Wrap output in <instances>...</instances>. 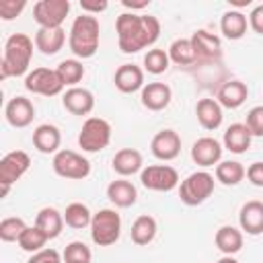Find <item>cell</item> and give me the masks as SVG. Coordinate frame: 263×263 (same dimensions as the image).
I'll return each mask as SVG.
<instances>
[{"label": "cell", "instance_id": "obj_1", "mask_svg": "<svg viewBox=\"0 0 263 263\" xmlns=\"http://www.w3.org/2000/svg\"><path fill=\"white\" fill-rule=\"evenodd\" d=\"M117 45L123 53H136L156 43L160 35V23L150 14L121 12L115 21Z\"/></svg>", "mask_w": 263, "mask_h": 263}, {"label": "cell", "instance_id": "obj_2", "mask_svg": "<svg viewBox=\"0 0 263 263\" xmlns=\"http://www.w3.org/2000/svg\"><path fill=\"white\" fill-rule=\"evenodd\" d=\"M33 58V41L25 33H14L4 43V55L0 62V78L27 74Z\"/></svg>", "mask_w": 263, "mask_h": 263}, {"label": "cell", "instance_id": "obj_3", "mask_svg": "<svg viewBox=\"0 0 263 263\" xmlns=\"http://www.w3.org/2000/svg\"><path fill=\"white\" fill-rule=\"evenodd\" d=\"M99 21L92 14H80L74 18L72 27H70V35H68V45L70 51L76 58H92L99 49Z\"/></svg>", "mask_w": 263, "mask_h": 263}, {"label": "cell", "instance_id": "obj_4", "mask_svg": "<svg viewBox=\"0 0 263 263\" xmlns=\"http://www.w3.org/2000/svg\"><path fill=\"white\" fill-rule=\"evenodd\" d=\"M121 234V218L115 210H99L97 214H92V222H90V238L95 245L99 247H111L119 240Z\"/></svg>", "mask_w": 263, "mask_h": 263}, {"label": "cell", "instance_id": "obj_5", "mask_svg": "<svg viewBox=\"0 0 263 263\" xmlns=\"http://www.w3.org/2000/svg\"><path fill=\"white\" fill-rule=\"evenodd\" d=\"M214 175L208 171H195L179 185V197L185 205H199L214 193Z\"/></svg>", "mask_w": 263, "mask_h": 263}, {"label": "cell", "instance_id": "obj_6", "mask_svg": "<svg viewBox=\"0 0 263 263\" xmlns=\"http://www.w3.org/2000/svg\"><path fill=\"white\" fill-rule=\"evenodd\" d=\"M111 142V125L103 117H88L78 134V146L84 152H101Z\"/></svg>", "mask_w": 263, "mask_h": 263}, {"label": "cell", "instance_id": "obj_7", "mask_svg": "<svg viewBox=\"0 0 263 263\" xmlns=\"http://www.w3.org/2000/svg\"><path fill=\"white\" fill-rule=\"evenodd\" d=\"M51 166H53V173L64 177V179L80 181V179H86L90 175V162L74 150H58L53 154Z\"/></svg>", "mask_w": 263, "mask_h": 263}, {"label": "cell", "instance_id": "obj_8", "mask_svg": "<svg viewBox=\"0 0 263 263\" xmlns=\"http://www.w3.org/2000/svg\"><path fill=\"white\" fill-rule=\"evenodd\" d=\"M70 12L68 0H39L33 6V18L43 29H60Z\"/></svg>", "mask_w": 263, "mask_h": 263}, {"label": "cell", "instance_id": "obj_9", "mask_svg": "<svg viewBox=\"0 0 263 263\" xmlns=\"http://www.w3.org/2000/svg\"><path fill=\"white\" fill-rule=\"evenodd\" d=\"M25 88L33 95H43V97H55L64 90V82L58 76L55 70L49 68H35L25 76Z\"/></svg>", "mask_w": 263, "mask_h": 263}, {"label": "cell", "instance_id": "obj_10", "mask_svg": "<svg viewBox=\"0 0 263 263\" xmlns=\"http://www.w3.org/2000/svg\"><path fill=\"white\" fill-rule=\"evenodd\" d=\"M31 166V158L27 152L23 150H12L8 154H4V158L0 160V185H2V195L8 193L10 185L16 183Z\"/></svg>", "mask_w": 263, "mask_h": 263}, {"label": "cell", "instance_id": "obj_11", "mask_svg": "<svg viewBox=\"0 0 263 263\" xmlns=\"http://www.w3.org/2000/svg\"><path fill=\"white\" fill-rule=\"evenodd\" d=\"M140 183L150 191H173L179 185V173L168 164H150L142 168Z\"/></svg>", "mask_w": 263, "mask_h": 263}, {"label": "cell", "instance_id": "obj_12", "mask_svg": "<svg viewBox=\"0 0 263 263\" xmlns=\"http://www.w3.org/2000/svg\"><path fill=\"white\" fill-rule=\"evenodd\" d=\"M150 150L158 160H173L181 152V136L175 129H160L150 142Z\"/></svg>", "mask_w": 263, "mask_h": 263}, {"label": "cell", "instance_id": "obj_13", "mask_svg": "<svg viewBox=\"0 0 263 263\" xmlns=\"http://www.w3.org/2000/svg\"><path fill=\"white\" fill-rule=\"evenodd\" d=\"M222 144L212 138V136H203L199 140L193 142L191 146V160L199 166H214L220 162L222 158Z\"/></svg>", "mask_w": 263, "mask_h": 263}, {"label": "cell", "instance_id": "obj_14", "mask_svg": "<svg viewBox=\"0 0 263 263\" xmlns=\"http://www.w3.org/2000/svg\"><path fill=\"white\" fill-rule=\"evenodd\" d=\"M191 43H193L197 62H212V60H218L222 55V41H220V37L214 35V33H208L203 29H199V31H195L191 35Z\"/></svg>", "mask_w": 263, "mask_h": 263}, {"label": "cell", "instance_id": "obj_15", "mask_svg": "<svg viewBox=\"0 0 263 263\" xmlns=\"http://www.w3.org/2000/svg\"><path fill=\"white\" fill-rule=\"evenodd\" d=\"M140 99H142V105L148 111H162L171 105L173 90L164 82H148V84H144Z\"/></svg>", "mask_w": 263, "mask_h": 263}, {"label": "cell", "instance_id": "obj_16", "mask_svg": "<svg viewBox=\"0 0 263 263\" xmlns=\"http://www.w3.org/2000/svg\"><path fill=\"white\" fill-rule=\"evenodd\" d=\"M62 105L66 111H70L72 115H88L95 109V97L88 88H80V86H72L64 92L62 97Z\"/></svg>", "mask_w": 263, "mask_h": 263}, {"label": "cell", "instance_id": "obj_17", "mask_svg": "<svg viewBox=\"0 0 263 263\" xmlns=\"http://www.w3.org/2000/svg\"><path fill=\"white\" fill-rule=\"evenodd\" d=\"M4 115L12 127H27L35 117V107L27 97H14L6 103Z\"/></svg>", "mask_w": 263, "mask_h": 263}, {"label": "cell", "instance_id": "obj_18", "mask_svg": "<svg viewBox=\"0 0 263 263\" xmlns=\"http://www.w3.org/2000/svg\"><path fill=\"white\" fill-rule=\"evenodd\" d=\"M113 82L119 92H125V95L136 92V90L144 88V70L136 64H123L115 70Z\"/></svg>", "mask_w": 263, "mask_h": 263}, {"label": "cell", "instance_id": "obj_19", "mask_svg": "<svg viewBox=\"0 0 263 263\" xmlns=\"http://www.w3.org/2000/svg\"><path fill=\"white\" fill-rule=\"evenodd\" d=\"M238 224H240V230L251 236L261 234L263 232V201H259V199L247 201L240 208Z\"/></svg>", "mask_w": 263, "mask_h": 263}, {"label": "cell", "instance_id": "obj_20", "mask_svg": "<svg viewBox=\"0 0 263 263\" xmlns=\"http://www.w3.org/2000/svg\"><path fill=\"white\" fill-rule=\"evenodd\" d=\"M195 115H197V121L203 129L208 132H214L222 125V105L216 101V99H199L197 105H195Z\"/></svg>", "mask_w": 263, "mask_h": 263}, {"label": "cell", "instance_id": "obj_21", "mask_svg": "<svg viewBox=\"0 0 263 263\" xmlns=\"http://www.w3.org/2000/svg\"><path fill=\"white\" fill-rule=\"evenodd\" d=\"M249 97V88L240 80H228L218 88L216 101L226 109H238Z\"/></svg>", "mask_w": 263, "mask_h": 263}, {"label": "cell", "instance_id": "obj_22", "mask_svg": "<svg viewBox=\"0 0 263 263\" xmlns=\"http://www.w3.org/2000/svg\"><path fill=\"white\" fill-rule=\"evenodd\" d=\"M60 142H62V134L51 123H41L33 132V146L41 154H55L60 148Z\"/></svg>", "mask_w": 263, "mask_h": 263}, {"label": "cell", "instance_id": "obj_23", "mask_svg": "<svg viewBox=\"0 0 263 263\" xmlns=\"http://www.w3.org/2000/svg\"><path fill=\"white\" fill-rule=\"evenodd\" d=\"M251 132L245 123H232L226 127L224 132V138H222V144L226 150H230L232 154H242L251 148Z\"/></svg>", "mask_w": 263, "mask_h": 263}, {"label": "cell", "instance_id": "obj_24", "mask_svg": "<svg viewBox=\"0 0 263 263\" xmlns=\"http://www.w3.org/2000/svg\"><path fill=\"white\" fill-rule=\"evenodd\" d=\"M107 197L113 205L117 208H132L138 199V191L132 181L125 179H115L107 185Z\"/></svg>", "mask_w": 263, "mask_h": 263}, {"label": "cell", "instance_id": "obj_25", "mask_svg": "<svg viewBox=\"0 0 263 263\" xmlns=\"http://www.w3.org/2000/svg\"><path fill=\"white\" fill-rule=\"evenodd\" d=\"M66 43V31L60 29H43L39 27V31L35 33V47L43 53V55H55Z\"/></svg>", "mask_w": 263, "mask_h": 263}, {"label": "cell", "instance_id": "obj_26", "mask_svg": "<svg viewBox=\"0 0 263 263\" xmlns=\"http://www.w3.org/2000/svg\"><path fill=\"white\" fill-rule=\"evenodd\" d=\"M142 154L136 148H121L113 156V171L121 177H129L136 173H142Z\"/></svg>", "mask_w": 263, "mask_h": 263}, {"label": "cell", "instance_id": "obj_27", "mask_svg": "<svg viewBox=\"0 0 263 263\" xmlns=\"http://www.w3.org/2000/svg\"><path fill=\"white\" fill-rule=\"evenodd\" d=\"M64 214H60L55 208H41L37 218H35V226L51 240V238H58L62 234V228H64Z\"/></svg>", "mask_w": 263, "mask_h": 263}, {"label": "cell", "instance_id": "obj_28", "mask_svg": "<svg viewBox=\"0 0 263 263\" xmlns=\"http://www.w3.org/2000/svg\"><path fill=\"white\" fill-rule=\"evenodd\" d=\"M242 240H245L242 230H238L234 226H220L216 230V236H214L218 251L224 255H236L242 249Z\"/></svg>", "mask_w": 263, "mask_h": 263}, {"label": "cell", "instance_id": "obj_29", "mask_svg": "<svg viewBox=\"0 0 263 263\" xmlns=\"http://www.w3.org/2000/svg\"><path fill=\"white\" fill-rule=\"evenodd\" d=\"M247 27H249V18L240 10H226L220 18V31L230 41L240 39L247 33Z\"/></svg>", "mask_w": 263, "mask_h": 263}, {"label": "cell", "instance_id": "obj_30", "mask_svg": "<svg viewBox=\"0 0 263 263\" xmlns=\"http://www.w3.org/2000/svg\"><path fill=\"white\" fill-rule=\"evenodd\" d=\"M245 177H247V168L238 160H220L216 164V179L226 187L238 185Z\"/></svg>", "mask_w": 263, "mask_h": 263}, {"label": "cell", "instance_id": "obj_31", "mask_svg": "<svg viewBox=\"0 0 263 263\" xmlns=\"http://www.w3.org/2000/svg\"><path fill=\"white\" fill-rule=\"evenodd\" d=\"M154 236H156V220L152 216H148V214L138 216L134 220V224H132V240L136 245L144 247V245L152 242Z\"/></svg>", "mask_w": 263, "mask_h": 263}, {"label": "cell", "instance_id": "obj_32", "mask_svg": "<svg viewBox=\"0 0 263 263\" xmlns=\"http://www.w3.org/2000/svg\"><path fill=\"white\" fill-rule=\"evenodd\" d=\"M168 58L177 66H193L197 62L191 39H175L168 47Z\"/></svg>", "mask_w": 263, "mask_h": 263}, {"label": "cell", "instance_id": "obj_33", "mask_svg": "<svg viewBox=\"0 0 263 263\" xmlns=\"http://www.w3.org/2000/svg\"><path fill=\"white\" fill-rule=\"evenodd\" d=\"M64 222H66L70 228L80 230V228L90 226V222H92V214H90V210H88L84 203L74 201V203H70V205L66 208V212H64Z\"/></svg>", "mask_w": 263, "mask_h": 263}, {"label": "cell", "instance_id": "obj_34", "mask_svg": "<svg viewBox=\"0 0 263 263\" xmlns=\"http://www.w3.org/2000/svg\"><path fill=\"white\" fill-rule=\"evenodd\" d=\"M55 72H58V76L62 78V82H64V86H76L80 80H82V76H84V66H82V62H78V60H64V62H60L58 64V68H55Z\"/></svg>", "mask_w": 263, "mask_h": 263}, {"label": "cell", "instance_id": "obj_35", "mask_svg": "<svg viewBox=\"0 0 263 263\" xmlns=\"http://www.w3.org/2000/svg\"><path fill=\"white\" fill-rule=\"evenodd\" d=\"M47 240H49V238H47L37 226H27V230L21 234V238H18L16 242H18V247H21L23 251H27V253L33 255V253L41 251Z\"/></svg>", "mask_w": 263, "mask_h": 263}, {"label": "cell", "instance_id": "obj_36", "mask_svg": "<svg viewBox=\"0 0 263 263\" xmlns=\"http://www.w3.org/2000/svg\"><path fill=\"white\" fill-rule=\"evenodd\" d=\"M168 64H171V58H168V51H164V49L154 47V49H148V53L144 55V68H146V72H150L154 76L166 72L168 70Z\"/></svg>", "mask_w": 263, "mask_h": 263}, {"label": "cell", "instance_id": "obj_37", "mask_svg": "<svg viewBox=\"0 0 263 263\" xmlns=\"http://www.w3.org/2000/svg\"><path fill=\"white\" fill-rule=\"evenodd\" d=\"M27 230V224L23 218H4L0 222V238L4 242H14L21 238V234Z\"/></svg>", "mask_w": 263, "mask_h": 263}, {"label": "cell", "instance_id": "obj_38", "mask_svg": "<svg viewBox=\"0 0 263 263\" xmlns=\"http://www.w3.org/2000/svg\"><path fill=\"white\" fill-rule=\"evenodd\" d=\"M92 253L82 240H72L64 251V263H90Z\"/></svg>", "mask_w": 263, "mask_h": 263}, {"label": "cell", "instance_id": "obj_39", "mask_svg": "<svg viewBox=\"0 0 263 263\" xmlns=\"http://www.w3.org/2000/svg\"><path fill=\"white\" fill-rule=\"evenodd\" d=\"M245 125L249 127L251 136L263 138V105H257V107H253V109L247 113Z\"/></svg>", "mask_w": 263, "mask_h": 263}, {"label": "cell", "instance_id": "obj_40", "mask_svg": "<svg viewBox=\"0 0 263 263\" xmlns=\"http://www.w3.org/2000/svg\"><path fill=\"white\" fill-rule=\"evenodd\" d=\"M27 2L25 0H0V18L12 21L25 10Z\"/></svg>", "mask_w": 263, "mask_h": 263}, {"label": "cell", "instance_id": "obj_41", "mask_svg": "<svg viewBox=\"0 0 263 263\" xmlns=\"http://www.w3.org/2000/svg\"><path fill=\"white\" fill-rule=\"evenodd\" d=\"M27 263H64V257H60L55 249H41L33 253Z\"/></svg>", "mask_w": 263, "mask_h": 263}, {"label": "cell", "instance_id": "obj_42", "mask_svg": "<svg viewBox=\"0 0 263 263\" xmlns=\"http://www.w3.org/2000/svg\"><path fill=\"white\" fill-rule=\"evenodd\" d=\"M249 27L255 33L263 35V4H259V6H255L251 10V14H249Z\"/></svg>", "mask_w": 263, "mask_h": 263}, {"label": "cell", "instance_id": "obj_43", "mask_svg": "<svg viewBox=\"0 0 263 263\" xmlns=\"http://www.w3.org/2000/svg\"><path fill=\"white\" fill-rule=\"evenodd\" d=\"M107 0H80V8L84 10V14H99L107 10Z\"/></svg>", "mask_w": 263, "mask_h": 263}, {"label": "cell", "instance_id": "obj_44", "mask_svg": "<svg viewBox=\"0 0 263 263\" xmlns=\"http://www.w3.org/2000/svg\"><path fill=\"white\" fill-rule=\"evenodd\" d=\"M247 179L255 187H263V162H253L247 168Z\"/></svg>", "mask_w": 263, "mask_h": 263}, {"label": "cell", "instance_id": "obj_45", "mask_svg": "<svg viewBox=\"0 0 263 263\" xmlns=\"http://www.w3.org/2000/svg\"><path fill=\"white\" fill-rule=\"evenodd\" d=\"M125 8H132V10H140V8H146L150 4V0H142V2H132V0H123L121 2Z\"/></svg>", "mask_w": 263, "mask_h": 263}, {"label": "cell", "instance_id": "obj_46", "mask_svg": "<svg viewBox=\"0 0 263 263\" xmlns=\"http://www.w3.org/2000/svg\"><path fill=\"white\" fill-rule=\"evenodd\" d=\"M230 4L240 8V6H249V4H251V0H230Z\"/></svg>", "mask_w": 263, "mask_h": 263}, {"label": "cell", "instance_id": "obj_47", "mask_svg": "<svg viewBox=\"0 0 263 263\" xmlns=\"http://www.w3.org/2000/svg\"><path fill=\"white\" fill-rule=\"evenodd\" d=\"M218 263H238V261H236V259H234L232 255H224V257H222V259H220Z\"/></svg>", "mask_w": 263, "mask_h": 263}]
</instances>
